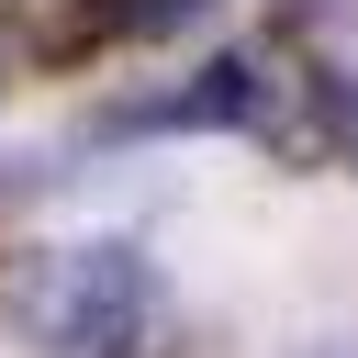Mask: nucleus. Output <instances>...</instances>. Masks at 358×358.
<instances>
[{
	"mask_svg": "<svg viewBox=\"0 0 358 358\" xmlns=\"http://www.w3.org/2000/svg\"><path fill=\"white\" fill-rule=\"evenodd\" d=\"M123 34V0H11V45L34 67H90Z\"/></svg>",
	"mask_w": 358,
	"mask_h": 358,
	"instance_id": "20e7f679",
	"label": "nucleus"
},
{
	"mask_svg": "<svg viewBox=\"0 0 358 358\" xmlns=\"http://www.w3.org/2000/svg\"><path fill=\"white\" fill-rule=\"evenodd\" d=\"M0 313L34 358H145L157 347V268L123 235L90 246H34L0 280Z\"/></svg>",
	"mask_w": 358,
	"mask_h": 358,
	"instance_id": "f257e3e1",
	"label": "nucleus"
},
{
	"mask_svg": "<svg viewBox=\"0 0 358 358\" xmlns=\"http://www.w3.org/2000/svg\"><path fill=\"white\" fill-rule=\"evenodd\" d=\"M336 157H358V78H336Z\"/></svg>",
	"mask_w": 358,
	"mask_h": 358,
	"instance_id": "0eeeda50",
	"label": "nucleus"
},
{
	"mask_svg": "<svg viewBox=\"0 0 358 358\" xmlns=\"http://www.w3.org/2000/svg\"><path fill=\"white\" fill-rule=\"evenodd\" d=\"M268 22H280V45H302L313 67L358 45V0H268Z\"/></svg>",
	"mask_w": 358,
	"mask_h": 358,
	"instance_id": "39448f33",
	"label": "nucleus"
},
{
	"mask_svg": "<svg viewBox=\"0 0 358 358\" xmlns=\"http://www.w3.org/2000/svg\"><path fill=\"white\" fill-rule=\"evenodd\" d=\"M324 358H358V347H324Z\"/></svg>",
	"mask_w": 358,
	"mask_h": 358,
	"instance_id": "6e6552de",
	"label": "nucleus"
},
{
	"mask_svg": "<svg viewBox=\"0 0 358 358\" xmlns=\"http://www.w3.org/2000/svg\"><path fill=\"white\" fill-rule=\"evenodd\" d=\"M224 0H123V34H145V45H168V34H190V22H213Z\"/></svg>",
	"mask_w": 358,
	"mask_h": 358,
	"instance_id": "423d86ee",
	"label": "nucleus"
},
{
	"mask_svg": "<svg viewBox=\"0 0 358 358\" xmlns=\"http://www.w3.org/2000/svg\"><path fill=\"white\" fill-rule=\"evenodd\" d=\"M246 67H257V90H246V134L280 157V168H324L336 157V78L302 56V45H246Z\"/></svg>",
	"mask_w": 358,
	"mask_h": 358,
	"instance_id": "f03ea898",
	"label": "nucleus"
},
{
	"mask_svg": "<svg viewBox=\"0 0 358 358\" xmlns=\"http://www.w3.org/2000/svg\"><path fill=\"white\" fill-rule=\"evenodd\" d=\"M246 90H257L246 56H201L179 90H145V101L90 112V134H101V145H112V134H246Z\"/></svg>",
	"mask_w": 358,
	"mask_h": 358,
	"instance_id": "7ed1b4c3",
	"label": "nucleus"
}]
</instances>
